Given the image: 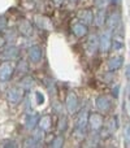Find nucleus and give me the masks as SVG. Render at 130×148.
Instances as JSON below:
<instances>
[{
    "instance_id": "1",
    "label": "nucleus",
    "mask_w": 130,
    "mask_h": 148,
    "mask_svg": "<svg viewBox=\"0 0 130 148\" xmlns=\"http://www.w3.org/2000/svg\"><path fill=\"white\" fill-rule=\"evenodd\" d=\"M23 95H25V91L21 86H13L8 90L7 92V100L13 105H17L22 101Z\"/></svg>"
},
{
    "instance_id": "2",
    "label": "nucleus",
    "mask_w": 130,
    "mask_h": 148,
    "mask_svg": "<svg viewBox=\"0 0 130 148\" xmlns=\"http://www.w3.org/2000/svg\"><path fill=\"white\" fill-rule=\"evenodd\" d=\"M16 72L14 65L10 61H4L0 64V82H8Z\"/></svg>"
},
{
    "instance_id": "3",
    "label": "nucleus",
    "mask_w": 130,
    "mask_h": 148,
    "mask_svg": "<svg viewBox=\"0 0 130 148\" xmlns=\"http://www.w3.org/2000/svg\"><path fill=\"white\" fill-rule=\"evenodd\" d=\"M65 107H66V110H68L70 114H74V113L78 112L79 101H78V96L76 95V92H73V91L68 92L66 99H65Z\"/></svg>"
},
{
    "instance_id": "4",
    "label": "nucleus",
    "mask_w": 130,
    "mask_h": 148,
    "mask_svg": "<svg viewBox=\"0 0 130 148\" xmlns=\"http://www.w3.org/2000/svg\"><path fill=\"white\" fill-rule=\"evenodd\" d=\"M95 105H96L98 110L102 113H107L112 109L113 107V103H112V99L107 95H100V96L96 97L95 100Z\"/></svg>"
},
{
    "instance_id": "5",
    "label": "nucleus",
    "mask_w": 130,
    "mask_h": 148,
    "mask_svg": "<svg viewBox=\"0 0 130 148\" xmlns=\"http://www.w3.org/2000/svg\"><path fill=\"white\" fill-rule=\"evenodd\" d=\"M89 126L92 131H100L104 126V117L100 113H90L89 114Z\"/></svg>"
},
{
    "instance_id": "6",
    "label": "nucleus",
    "mask_w": 130,
    "mask_h": 148,
    "mask_svg": "<svg viewBox=\"0 0 130 148\" xmlns=\"http://www.w3.org/2000/svg\"><path fill=\"white\" fill-rule=\"evenodd\" d=\"M112 48V30H105L99 38V49L102 52H108Z\"/></svg>"
},
{
    "instance_id": "7",
    "label": "nucleus",
    "mask_w": 130,
    "mask_h": 148,
    "mask_svg": "<svg viewBox=\"0 0 130 148\" xmlns=\"http://www.w3.org/2000/svg\"><path fill=\"white\" fill-rule=\"evenodd\" d=\"M18 55H20V51H18L17 47H14V46H8V47H5V48L3 49L1 55H0V57H1L4 61H12V60H16V59H17Z\"/></svg>"
},
{
    "instance_id": "8",
    "label": "nucleus",
    "mask_w": 130,
    "mask_h": 148,
    "mask_svg": "<svg viewBox=\"0 0 130 148\" xmlns=\"http://www.w3.org/2000/svg\"><path fill=\"white\" fill-rule=\"evenodd\" d=\"M28 55L31 62H39L42 60V57H43V49H42L41 46L35 44V46H31L28 49Z\"/></svg>"
},
{
    "instance_id": "9",
    "label": "nucleus",
    "mask_w": 130,
    "mask_h": 148,
    "mask_svg": "<svg viewBox=\"0 0 130 148\" xmlns=\"http://www.w3.org/2000/svg\"><path fill=\"white\" fill-rule=\"evenodd\" d=\"M87 126H89V114H87V112H82L78 116V120H77L76 130L78 133H85Z\"/></svg>"
},
{
    "instance_id": "10",
    "label": "nucleus",
    "mask_w": 130,
    "mask_h": 148,
    "mask_svg": "<svg viewBox=\"0 0 130 148\" xmlns=\"http://www.w3.org/2000/svg\"><path fill=\"white\" fill-rule=\"evenodd\" d=\"M18 31H20V34L23 36H30L34 31L33 26H31V22L29 20L22 18V20L18 22Z\"/></svg>"
},
{
    "instance_id": "11",
    "label": "nucleus",
    "mask_w": 130,
    "mask_h": 148,
    "mask_svg": "<svg viewBox=\"0 0 130 148\" xmlns=\"http://www.w3.org/2000/svg\"><path fill=\"white\" fill-rule=\"evenodd\" d=\"M72 33L77 36V38H83L89 34V26L85 25L82 22H77L72 26Z\"/></svg>"
},
{
    "instance_id": "12",
    "label": "nucleus",
    "mask_w": 130,
    "mask_h": 148,
    "mask_svg": "<svg viewBox=\"0 0 130 148\" xmlns=\"http://www.w3.org/2000/svg\"><path fill=\"white\" fill-rule=\"evenodd\" d=\"M99 49V38L96 35H91L86 42V51L89 55H94Z\"/></svg>"
},
{
    "instance_id": "13",
    "label": "nucleus",
    "mask_w": 130,
    "mask_h": 148,
    "mask_svg": "<svg viewBox=\"0 0 130 148\" xmlns=\"http://www.w3.org/2000/svg\"><path fill=\"white\" fill-rule=\"evenodd\" d=\"M78 20L85 25H90V23L94 22V13L90 9H82L78 13Z\"/></svg>"
},
{
    "instance_id": "14",
    "label": "nucleus",
    "mask_w": 130,
    "mask_h": 148,
    "mask_svg": "<svg viewBox=\"0 0 130 148\" xmlns=\"http://www.w3.org/2000/svg\"><path fill=\"white\" fill-rule=\"evenodd\" d=\"M120 20H121V16L118 12H113L111 13L109 16L107 17V21H105V23H107V27L109 29V30H113V29L117 27V25L120 23Z\"/></svg>"
},
{
    "instance_id": "15",
    "label": "nucleus",
    "mask_w": 130,
    "mask_h": 148,
    "mask_svg": "<svg viewBox=\"0 0 130 148\" xmlns=\"http://www.w3.org/2000/svg\"><path fill=\"white\" fill-rule=\"evenodd\" d=\"M38 126H39L41 130L48 131L52 126V116L51 114H44V116H42V117H39Z\"/></svg>"
},
{
    "instance_id": "16",
    "label": "nucleus",
    "mask_w": 130,
    "mask_h": 148,
    "mask_svg": "<svg viewBox=\"0 0 130 148\" xmlns=\"http://www.w3.org/2000/svg\"><path fill=\"white\" fill-rule=\"evenodd\" d=\"M124 64V59L121 56H115V57H111L108 60V70L109 72H116Z\"/></svg>"
},
{
    "instance_id": "17",
    "label": "nucleus",
    "mask_w": 130,
    "mask_h": 148,
    "mask_svg": "<svg viewBox=\"0 0 130 148\" xmlns=\"http://www.w3.org/2000/svg\"><path fill=\"white\" fill-rule=\"evenodd\" d=\"M35 23L39 26L41 29H43V30H52V23L51 21H50V18L44 17V16H35Z\"/></svg>"
},
{
    "instance_id": "18",
    "label": "nucleus",
    "mask_w": 130,
    "mask_h": 148,
    "mask_svg": "<svg viewBox=\"0 0 130 148\" xmlns=\"http://www.w3.org/2000/svg\"><path fill=\"white\" fill-rule=\"evenodd\" d=\"M20 86L23 88V91H30V90L35 86V79L31 75H23L22 78H21Z\"/></svg>"
},
{
    "instance_id": "19",
    "label": "nucleus",
    "mask_w": 130,
    "mask_h": 148,
    "mask_svg": "<svg viewBox=\"0 0 130 148\" xmlns=\"http://www.w3.org/2000/svg\"><path fill=\"white\" fill-rule=\"evenodd\" d=\"M38 120H39V117H38V114H35V113H29L28 116H26V118H25V126H26V129H29V130H33L34 127H35L36 125H38Z\"/></svg>"
},
{
    "instance_id": "20",
    "label": "nucleus",
    "mask_w": 130,
    "mask_h": 148,
    "mask_svg": "<svg viewBox=\"0 0 130 148\" xmlns=\"http://www.w3.org/2000/svg\"><path fill=\"white\" fill-rule=\"evenodd\" d=\"M107 21V16H105V10L104 9H99L96 13L94 14V22L96 26H103Z\"/></svg>"
},
{
    "instance_id": "21",
    "label": "nucleus",
    "mask_w": 130,
    "mask_h": 148,
    "mask_svg": "<svg viewBox=\"0 0 130 148\" xmlns=\"http://www.w3.org/2000/svg\"><path fill=\"white\" fill-rule=\"evenodd\" d=\"M116 0H95V7L98 8V9H104V8L109 7L111 4H113Z\"/></svg>"
},
{
    "instance_id": "22",
    "label": "nucleus",
    "mask_w": 130,
    "mask_h": 148,
    "mask_svg": "<svg viewBox=\"0 0 130 148\" xmlns=\"http://www.w3.org/2000/svg\"><path fill=\"white\" fill-rule=\"evenodd\" d=\"M64 136L63 135H56L54 139H52V142H51V144L50 146L51 147H54V148H60V147H63L64 146Z\"/></svg>"
},
{
    "instance_id": "23",
    "label": "nucleus",
    "mask_w": 130,
    "mask_h": 148,
    "mask_svg": "<svg viewBox=\"0 0 130 148\" xmlns=\"http://www.w3.org/2000/svg\"><path fill=\"white\" fill-rule=\"evenodd\" d=\"M105 125H107V127L109 129V133H113V131H116V130H117V118L112 117L107 123H105Z\"/></svg>"
},
{
    "instance_id": "24",
    "label": "nucleus",
    "mask_w": 130,
    "mask_h": 148,
    "mask_svg": "<svg viewBox=\"0 0 130 148\" xmlns=\"http://www.w3.org/2000/svg\"><path fill=\"white\" fill-rule=\"evenodd\" d=\"M124 140L130 144V123H126L124 127Z\"/></svg>"
},
{
    "instance_id": "25",
    "label": "nucleus",
    "mask_w": 130,
    "mask_h": 148,
    "mask_svg": "<svg viewBox=\"0 0 130 148\" xmlns=\"http://www.w3.org/2000/svg\"><path fill=\"white\" fill-rule=\"evenodd\" d=\"M35 101H36V104L38 105H42L43 104V101H44V95L42 94V92H39V91H36L35 92Z\"/></svg>"
},
{
    "instance_id": "26",
    "label": "nucleus",
    "mask_w": 130,
    "mask_h": 148,
    "mask_svg": "<svg viewBox=\"0 0 130 148\" xmlns=\"http://www.w3.org/2000/svg\"><path fill=\"white\" fill-rule=\"evenodd\" d=\"M18 69H20V70H23V73H26V72H28V69H29L28 62L23 61V60H21V61L18 62Z\"/></svg>"
},
{
    "instance_id": "27",
    "label": "nucleus",
    "mask_w": 130,
    "mask_h": 148,
    "mask_svg": "<svg viewBox=\"0 0 130 148\" xmlns=\"http://www.w3.org/2000/svg\"><path fill=\"white\" fill-rule=\"evenodd\" d=\"M7 27V20L4 17H0V31H3Z\"/></svg>"
},
{
    "instance_id": "28",
    "label": "nucleus",
    "mask_w": 130,
    "mask_h": 148,
    "mask_svg": "<svg viewBox=\"0 0 130 148\" xmlns=\"http://www.w3.org/2000/svg\"><path fill=\"white\" fill-rule=\"evenodd\" d=\"M125 77L130 81V64H128L125 66Z\"/></svg>"
},
{
    "instance_id": "29",
    "label": "nucleus",
    "mask_w": 130,
    "mask_h": 148,
    "mask_svg": "<svg viewBox=\"0 0 130 148\" xmlns=\"http://www.w3.org/2000/svg\"><path fill=\"white\" fill-rule=\"evenodd\" d=\"M4 147H16L14 142H7V144H4Z\"/></svg>"
},
{
    "instance_id": "30",
    "label": "nucleus",
    "mask_w": 130,
    "mask_h": 148,
    "mask_svg": "<svg viewBox=\"0 0 130 148\" xmlns=\"http://www.w3.org/2000/svg\"><path fill=\"white\" fill-rule=\"evenodd\" d=\"M52 1H54V3H55V4H56V5H61V4H63V3H64V1H65V0H52Z\"/></svg>"
},
{
    "instance_id": "31",
    "label": "nucleus",
    "mask_w": 130,
    "mask_h": 148,
    "mask_svg": "<svg viewBox=\"0 0 130 148\" xmlns=\"http://www.w3.org/2000/svg\"><path fill=\"white\" fill-rule=\"evenodd\" d=\"M126 110H128V114L130 116V97L128 100V104H126Z\"/></svg>"
},
{
    "instance_id": "32",
    "label": "nucleus",
    "mask_w": 130,
    "mask_h": 148,
    "mask_svg": "<svg viewBox=\"0 0 130 148\" xmlns=\"http://www.w3.org/2000/svg\"><path fill=\"white\" fill-rule=\"evenodd\" d=\"M70 1H74V3H76V1H78V0H70Z\"/></svg>"
}]
</instances>
